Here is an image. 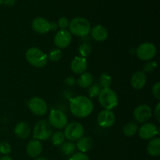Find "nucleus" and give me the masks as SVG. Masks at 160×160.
Masks as SVG:
<instances>
[{"instance_id":"nucleus-8","label":"nucleus","mask_w":160,"mask_h":160,"mask_svg":"<svg viewBox=\"0 0 160 160\" xmlns=\"http://www.w3.org/2000/svg\"><path fill=\"white\" fill-rule=\"evenodd\" d=\"M48 122L52 128L56 129H63L68 123L67 115L58 109H53L48 116Z\"/></svg>"},{"instance_id":"nucleus-17","label":"nucleus","mask_w":160,"mask_h":160,"mask_svg":"<svg viewBox=\"0 0 160 160\" xmlns=\"http://www.w3.org/2000/svg\"><path fill=\"white\" fill-rule=\"evenodd\" d=\"M147 77L143 71L135 72L131 78V84L134 89L140 90L146 84Z\"/></svg>"},{"instance_id":"nucleus-29","label":"nucleus","mask_w":160,"mask_h":160,"mask_svg":"<svg viewBox=\"0 0 160 160\" xmlns=\"http://www.w3.org/2000/svg\"><path fill=\"white\" fill-rule=\"evenodd\" d=\"M101 92V87L98 84L91 85L88 89V95L90 98H96Z\"/></svg>"},{"instance_id":"nucleus-24","label":"nucleus","mask_w":160,"mask_h":160,"mask_svg":"<svg viewBox=\"0 0 160 160\" xmlns=\"http://www.w3.org/2000/svg\"><path fill=\"white\" fill-rule=\"evenodd\" d=\"M75 150H76V145L73 143V142H63L61 145V152L65 156H73V153L75 152Z\"/></svg>"},{"instance_id":"nucleus-12","label":"nucleus","mask_w":160,"mask_h":160,"mask_svg":"<svg viewBox=\"0 0 160 160\" xmlns=\"http://www.w3.org/2000/svg\"><path fill=\"white\" fill-rule=\"evenodd\" d=\"M98 125L103 128H109L110 127L113 126L116 122V116L113 112L111 110H105L101 111L98 113V118H97Z\"/></svg>"},{"instance_id":"nucleus-11","label":"nucleus","mask_w":160,"mask_h":160,"mask_svg":"<svg viewBox=\"0 0 160 160\" xmlns=\"http://www.w3.org/2000/svg\"><path fill=\"white\" fill-rule=\"evenodd\" d=\"M72 41V34L67 29H61L57 31L54 37V43L57 48L62 49L70 45Z\"/></svg>"},{"instance_id":"nucleus-13","label":"nucleus","mask_w":160,"mask_h":160,"mask_svg":"<svg viewBox=\"0 0 160 160\" xmlns=\"http://www.w3.org/2000/svg\"><path fill=\"white\" fill-rule=\"evenodd\" d=\"M138 131L141 138L144 140H149L153 138L159 133L157 127L152 123H144Z\"/></svg>"},{"instance_id":"nucleus-28","label":"nucleus","mask_w":160,"mask_h":160,"mask_svg":"<svg viewBox=\"0 0 160 160\" xmlns=\"http://www.w3.org/2000/svg\"><path fill=\"white\" fill-rule=\"evenodd\" d=\"M62 52L60 49L59 48H55L52 49V51H50V52L48 53V59H49L52 62H59L61 59H62Z\"/></svg>"},{"instance_id":"nucleus-34","label":"nucleus","mask_w":160,"mask_h":160,"mask_svg":"<svg viewBox=\"0 0 160 160\" xmlns=\"http://www.w3.org/2000/svg\"><path fill=\"white\" fill-rule=\"evenodd\" d=\"M70 160H90L88 156L86 154L82 152H78L76 154H73Z\"/></svg>"},{"instance_id":"nucleus-1","label":"nucleus","mask_w":160,"mask_h":160,"mask_svg":"<svg viewBox=\"0 0 160 160\" xmlns=\"http://www.w3.org/2000/svg\"><path fill=\"white\" fill-rule=\"evenodd\" d=\"M94 109L92 99L84 95H78L71 98L70 109L73 116L79 118H85L92 112Z\"/></svg>"},{"instance_id":"nucleus-40","label":"nucleus","mask_w":160,"mask_h":160,"mask_svg":"<svg viewBox=\"0 0 160 160\" xmlns=\"http://www.w3.org/2000/svg\"><path fill=\"white\" fill-rule=\"evenodd\" d=\"M34 160H48V159L44 157H38V158H35V159Z\"/></svg>"},{"instance_id":"nucleus-31","label":"nucleus","mask_w":160,"mask_h":160,"mask_svg":"<svg viewBox=\"0 0 160 160\" xmlns=\"http://www.w3.org/2000/svg\"><path fill=\"white\" fill-rule=\"evenodd\" d=\"M11 152V145L7 142H0V154L7 156Z\"/></svg>"},{"instance_id":"nucleus-41","label":"nucleus","mask_w":160,"mask_h":160,"mask_svg":"<svg viewBox=\"0 0 160 160\" xmlns=\"http://www.w3.org/2000/svg\"><path fill=\"white\" fill-rule=\"evenodd\" d=\"M3 3V0H0V6Z\"/></svg>"},{"instance_id":"nucleus-36","label":"nucleus","mask_w":160,"mask_h":160,"mask_svg":"<svg viewBox=\"0 0 160 160\" xmlns=\"http://www.w3.org/2000/svg\"><path fill=\"white\" fill-rule=\"evenodd\" d=\"M154 115L155 117L156 118L158 122L160 121V103H158L157 106H156V109H155V112H154Z\"/></svg>"},{"instance_id":"nucleus-27","label":"nucleus","mask_w":160,"mask_h":160,"mask_svg":"<svg viewBox=\"0 0 160 160\" xmlns=\"http://www.w3.org/2000/svg\"><path fill=\"white\" fill-rule=\"evenodd\" d=\"M78 52H79L81 57H88V56H90L91 52H92V46L90 44L84 42L80 45L79 48H78Z\"/></svg>"},{"instance_id":"nucleus-15","label":"nucleus","mask_w":160,"mask_h":160,"mask_svg":"<svg viewBox=\"0 0 160 160\" xmlns=\"http://www.w3.org/2000/svg\"><path fill=\"white\" fill-rule=\"evenodd\" d=\"M70 68L73 73L75 74H82L83 73L86 72L88 68V62L85 58L81 57V56H76L72 60Z\"/></svg>"},{"instance_id":"nucleus-5","label":"nucleus","mask_w":160,"mask_h":160,"mask_svg":"<svg viewBox=\"0 0 160 160\" xmlns=\"http://www.w3.org/2000/svg\"><path fill=\"white\" fill-rule=\"evenodd\" d=\"M52 127L49 122L46 120H39L34 126L33 138L38 141H46L52 137Z\"/></svg>"},{"instance_id":"nucleus-25","label":"nucleus","mask_w":160,"mask_h":160,"mask_svg":"<svg viewBox=\"0 0 160 160\" xmlns=\"http://www.w3.org/2000/svg\"><path fill=\"white\" fill-rule=\"evenodd\" d=\"M52 142L56 146H60L63 142H65V135L62 131H56L52 134L51 137Z\"/></svg>"},{"instance_id":"nucleus-7","label":"nucleus","mask_w":160,"mask_h":160,"mask_svg":"<svg viewBox=\"0 0 160 160\" xmlns=\"http://www.w3.org/2000/svg\"><path fill=\"white\" fill-rule=\"evenodd\" d=\"M157 49L154 44L145 42L141 44L136 49V54L139 59L142 61H149L156 56Z\"/></svg>"},{"instance_id":"nucleus-4","label":"nucleus","mask_w":160,"mask_h":160,"mask_svg":"<svg viewBox=\"0 0 160 160\" xmlns=\"http://www.w3.org/2000/svg\"><path fill=\"white\" fill-rule=\"evenodd\" d=\"M98 101L102 107L107 110H111L118 105V97L117 93L112 89H102L98 95Z\"/></svg>"},{"instance_id":"nucleus-14","label":"nucleus","mask_w":160,"mask_h":160,"mask_svg":"<svg viewBox=\"0 0 160 160\" xmlns=\"http://www.w3.org/2000/svg\"><path fill=\"white\" fill-rule=\"evenodd\" d=\"M32 29L38 34H44L50 31V22L43 17H36L31 23Z\"/></svg>"},{"instance_id":"nucleus-21","label":"nucleus","mask_w":160,"mask_h":160,"mask_svg":"<svg viewBox=\"0 0 160 160\" xmlns=\"http://www.w3.org/2000/svg\"><path fill=\"white\" fill-rule=\"evenodd\" d=\"M147 152L153 157H157L160 155V139L159 138L152 139L147 145Z\"/></svg>"},{"instance_id":"nucleus-6","label":"nucleus","mask_w":160,"mask_h":160,"mask_svg":"<svg viewBox=\"0 0 160 160\" xmlns=\"http://www.w3.org/2000/svg\"><path fill=\"white\" fill-rule=\"evenodd\" d=\"M63 134L66 138L70 140V142H78L80 138L84 137V128L78 122H71L67 123L65 127Z\"/></svg>"},{"instance_id":"nucleus-22","label":"nucleus","mask_w":160,"mask_h":160,"mask_svg":"<svg viewBox=\"0 0 160 160\" xmlns=\"http://www.w3.org/2000/svg\"><path fill=\"white\" fill-rule=\"evenodd\" d=\"M92 81H93V76L89 72H84L82 74H81L80 78L77 81V83L79 85V87L85 88H88L92 85Z\"/></svg>"},{"instance_id":"nucleus-3","label":"nucleus","mask_w":160,"mask_h":160,"mask_svg":"<svg viewBox=\"0 0 160 160\" xmlns=\"http://www.w3.org/2000/svg\"><path fill=\"white\" fill-rule=\"evenodd\" d=\"M26 59L31 66L37 68H42L48 62V56L39 48L32 47L27 50Z\"/></svg>"},{"instance_id":"nucleus-33","label":"nucleus","mask_w":160,"mask_h":160,"mask_svg":"<svg viewBox=\"0 0 160 160\" xmlns=\"http://www.w3.org/2000/svg\"><path fill=\"white\" fill-rule=\"evenodd\" d=\"M69 20L67 17H62L59 19L58 20V27L61 28V29H67V27L69 26Z\"/></svg>"},{"instance_id":"nucleus-9","label":"nucleus","mask_w":160,"mask_h":160,"mask_svg":"<svg viewBox=\"0 0 160 160\" xmlns=\"http://www.w3.org/2000/svg\"><path fill=\"white\" fill-rule=\"evenodd\" d=\"M28 107L33 114L36 116H44L48 111V106L43 98L33 97L28 102Z\"/></svg>"},{"instance_id":"nucleus-35","label":"nucleus","mask_w":160,"mask_h":160,"mask_svg":"<svg viewBox=\"0 0 160 160\" xmlns=\"http://www.w3.org/2000/svg\"><path fill=\"white\" fill-rule=\"evenodd\" d=\"M77 83L76 79L73 77H69V78H66L65 80V84L68 86H73L75 85Z\"/></svg>"},{"instance_id":"nucleus-37","label":"nucleus","mask_w":160,"mask_h":160,"mask_svg":"<svg viewBox=\"0 0 160 160\" xmlns=\"http://www.w3.org/2000/svg\"><path fill=\"white\" fill-rule=\"evenodd\" d=\"M16 2V0H3V3L7 6H14Z\"/></svg>"},{"instance_id":"nucleus-10","label":"nucleus","mask_w":160,"mask_h":160,"mask_svg":"<svg viewBox=\"0 0 160 160\" xmlns=\"http://www.w3.org/2000/svg\"><path fill=\"white\" fill-rule=\"evenodd\" d=\"M152 112L149 106L142 104L135 108L133 112V117L136 122L139 123H145L152 117Z\"/></svg>"},{"instance_id":"nucleus-26","label":"nucleus","mask_w":160,"mask_h":160,"mask_svg":"<svg viewBox=\"0 0 160 160\" xmlns=\"http://www.w3.org/2000/svg\"><path fill=\"white\" fill-rule=\"evenodd\" d=\"M112 84V78L107 73H103L99 78V86L102 89L109 88Z\"/></svg>"},{"instance_id":"nucleus-19","label":"nucleus","mask_w":160,"mask_h":160,"mask_svg":"<svg viewBox=\"0 0 160 160\" xmlns=\"http://www.w3.org/2000/svg\"><path fill=\"white\" fill-rule=\"evenodd\" d=\"M14 133L20 139H27L31 134V128L25 122H20L14 128Z\"/></svg>"},{"instance_id":"nucleus-16","label":"nucleus","mask_w":160,"mask_h":160,"mask_svg":"<svg viewBox=\"0 0 160 160\" xmlns=\"http://www.w3.org/2000/svg\"><path fill=\"white\" fill-rule=\"evenodd\" d=\"M42 145L40 141L33 139L27 145V153L31 158H38L42 152Z\"/></svg>"},{"instance_id":"nucleus-32","label":"nucleus","mask_w":160,"mask_h":160,"mask_svg":"<svg viewBox=\"0 0 160 160\" xmlns=\"http://www.w3.org/2000/svg\"><path fill=\"white\" fill-rule=\"evenodd\" d=\"M152 95H154L155 98L156 99L159 100L160 99V83L156 82V84H154V85L152 86Z\"/></svg>"},{"instance_id":"nucleus-30","label":"nucleus","mask_w":160,"mask_h":160,"mask_svg":"<svg viewBox=\"0 0 160 160\" xmlns=\"http://www.w3.org/2000/svg\"><path fill=\"white\" fill-rule=\"evenodd\" d=\"M157 67V63L156 61H148L144 65L143 70L144 73H151V72L154 71L156 68Z\"/></svg>"},{"instance_id":"nucleus-2","label":"nucleus","mask_w":160,"mask_h":160,"mask_svg":"<svg viewBox=\"0 0 160 160\" xmlns=\"http://www.w3.org/2000/svg\"><path fill=\"white\" fill-rule=\"evenodd\" d=\"M68 27L70 34L78 37H85L91 31L90 23L84 17L73 18L69 23Z\"/></svg>"},{"instance_id":"nucleus-20","label":"nucleus","mask_w":160,"mask_h":160,"mask_svg":"<svg viewBox=\"0 0 160 160\" xmlns=\"http://www.w3.org/2000/svg\"><path fill=\"white\" fill-rule=\"evenodd\" d=\"M94 145V141L90 137H82L77 142L76 147L81 151V152L84 153L90 151Z\"/></svg>"},{"instance_id":"nucleus-39","label":"nucleus","mask_w":160,"mask_h":160,"mask_svg":"<svg viewBox=\"0 0 160 160\" xmlns=\"http://www.w3.org/2000/svg\"><path fill=\"white\" fill-rule=\"evenodd\" d=\"M0 160H12V159L9 156H4L2 158H0Z\"/></svg>"},{"instance_id":"nucleus-18","label":"nucleus","mask_w":160,"mask_h":160,"mask_svg":"<svg viewBox=\"0 0 160 160\" xmlns=\"http://www.w3.org/2000/svg\"><path fill=\"white\" fill-rule=\"evenodd\" d=\"M91 35L97 42H103L108 38V31L104 26L97 24L91 28Z\"/></svg>"},{"instance_id":"nucleus-38","label":"nucleus","mask_w":160,"mask_h":160,"mask_svg":"<svg viewBox=\"0 0 160 160\" xmlns=\"http://www.w3.org/2000/svg\"><path fill=\"white\" fill-rule=\"evenodd\" d=\"M58 29V24L55 22L50 23V31H56Z\"/></svg>"},{"instance_id":"nucleus-23","label":"nucleus","mask_w":160,"mask_h":160,"mask_svg":"<svg viewBox=\"0 0 160 160\" xmlns=\"http://www.w3.org/2000/svg\"><path fill=\"white\" fill-rule=\"evenodd\" d=\"M138 131V127L134 122H130L126 123L123 128V133L127 137H132Z\"/></svg>"}]
</instances>
